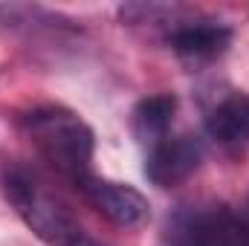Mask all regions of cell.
Segmentation results:
<instances>
[{
    "label": "cell",
    "instance_id": "cell-5",
    "mask_svg": "<svg viewBox=\"0 0 249 246\" xmlns=\"http://www.w3.org/2000/svg\"><path fill=\"white\" fill-rule=\"evenodd\" d=\"M165 41L183 61L206 64L220 58L232 47V29L214 18H206V15L183 18L177 12V18L168 26Z\"/></svg>",
    "mask_w": 249,
    "mask_h": 246
},
{
    "label": "cell",
    "instance_id": "cell-4",
    "mask_svg": "<svg viewBox=\"0 0 249 246\" xmlns=\"http://www.w3.org/2000/svg\"><path fill=\"white\" fill-rule=\"evenodd\" d=\"M81 191V197L102 214L107 217L113 226L122 229H136L145 226L151 220V203L148 197L127 183H116V180H105V177H84L81 183H75Z\"/></svg>",
    "mask_w": 249,
    "mask_h": 246
},
{
    "label": "cell",
    "instance_id": "cell-7",
    "mask_svg": "<svg viewBox=\"0 0 249 246\" xmlns=\"http://www.w3.org/2000/svg\"><path fill=\"white\" fill-rule=\"evenodd\" d=\"M203 122L209 136L223 148H241L249 142V96L241 90H220L206 105Z\"/></svg>",
    "mask_w": 249,
    "mask_h": 246
},
{
    "label": "cell",
    "instance_id": "cell-1",
    "mask_svg": "<svg viewBox=\"0 0 249 246\" xmlns=\"http://www.w3.org/2000/svg\"><path fill=\"white\" fill-rule=\"evenodd\" d=\"M20 124L32 148L72 185L93 174L96 136L78 113L61 105H41L32 107Z\"/></svg>",
    "mask_w": 249,
    "mask_h": 246
},
{
    "label": "cell",
    "instance_id": "cell-6",
    "mask_svg": "<svg viewBox=\"0 0 249 246\" xmlns=\"http://www.w3.org/2000/svg\"><path fill=\"white\" fill-rule=\"evenodd\" d=\"M203 162V145L197 136H168L145 157V177L157 188H177L197 174Z\"/></svg>",
    "mask_w": 249,
    "mask_h": 246
},
{
    "label": "cell",
    "instance_id": "cell-9",
    "mask_svg": "<svg viewBox=\"0 0 249 246\" xmlns=\"http://www.w3.org/2000/svg\"><path fill=\"white\" fill-rule=\"evenodd\" d=\"M70 246H102V244H99V241H93V238H87V235L81 232V235H78V238H75Z\"/></svg>",
    "mask_w": 249,
    "mask_h": 246
},
{
    "label": "cell",
    "instance_id": "cell-2",
    "mask_svg": "<svg viewBox=\"0 0 249 246\" xmlns=\"http://www.w3.org/2000/svg\"><path fill=\"white\" fill-rule=\"evenodd\" d=\"M3 197L15 214L50 246H70L81 226L61 197L26 165H9L0 177Z\"/></svg>",
    "mask_w": 249,
    "mask_h": 246
},
{
    "label": "cell",
    "instance_id": "cell-8",
    "mask_svg": "<svg viewBox=\"0 0 249 246\" xmlns=\"http://www.w3.org/2000/svg\"><path fill=\"white\" fill-rule=\"evenodd\" d=\"M174 110H177V99L171 93H157V96L142 99L133 107V116H130L133 136L142 145H148V151H151L154 145H160L162 139H168Z\"/></svg>",
    "mask_w": 249,
    "mask_h": 246
},
{
    "label": "cell",
    "instance_id": "cell-3",
    "mask_svg": "<svg viewBox=\"0 0 249 246\" xmlns=\"http://www.w3.org/2000/svg\"><path fill=\"white\" fill-rule=\"evenodd\" d=\"M168 246H249V211L229 206H183L168 217Z\"/></svg>",
    "mask_w": 249,
    "mask_h": 246
}]
</instances>
